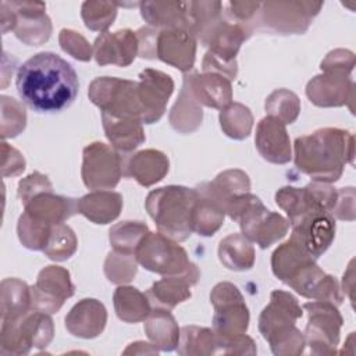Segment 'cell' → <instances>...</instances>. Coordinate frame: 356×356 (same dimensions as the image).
Returning <instances> with one entry per match:
<instances>
[{"label":"cell","instance_id":"277c9868","mask_svg":"<svg viewBox=\"0 0 356 356\" xmlns=\"http://www.w3.org/2000/svg\"><path fill=\"white\" fill-rule=\"evenodd\" d=\"M196 199V188L167 185L153 189L146 196L145 207L159 232L181 242L193 232L192 210Z\"/></svg>","mask_w":356,"mask_h":356},{"label":"cell","instance_id":"c3c4849f","mask_svg":"<svg viewBox=\"0 0 356 356\" xmlns=\"http://www.w3.org/2000/svg\"><path fill=\"white\" fill-rule=\"evenodd\" d=\"M1 138H14L26 127V111L22 103L14 97L1 95Z\"/></svg>","mask_w":356,"mask_h":356},{"label":"cell","instance_id":"7c38bea8","mask_svg":"<svg viewBox=\"0 0 356 356\" xmlns=\"http://www.w3.org/2000/svg\"><path fill=\"white\" fill-rule=\"evenodd\" d=\"M124 174V160L113 146L92 142L83 147L81 177L86 188L93 191L114 189Z\"/></svg>","mask_w":356,"mask_h":356},{"label":"cell","instance_id":"4dcf8cb0","mask_svg":"<svg viewBox=\"0 0 356 356\" xmlns=\"http://www.w3.org/2000/svg\"><path fill=\"white\" fill-rule=\"evenodd\" d=\"M168 120L171 127L179 134H192L202 125V104L196 100L192 92L188 74L184 75L181 92L177 97V102L170 110Z\"/></svg>","mask_w":356,"mask_h":356},{"label":"cell","instance_id":"60d3db41","mask_svg":"<svg viewBox=\"0 0 356 356\" xmlns=\"http://www.w3.org/2000/svg\"><path fill=\"white\" fill-rule=\"evenodd\" d=\"M218 120L222 132L235 140L248 138L253 128V114L250 108L238 102H234L220 110Z\"/></svg>","mask_w":356,"mask_h":356},{"label":"cell","instance_id":"6f0895ef","mask_svg":"<svg viewBox=\"0 0 356 356\" xmlns=\"http://www.w3.org/2000/svg\"><path fill=\"white\" fill-rule=\"evenodd\" d=\"M202 70L203 72H216L224 75L229 81H234L238 75V63H227L221 58L216 57L210 51H207L202 60Z\"/></svg>","mask_w":356,"mask_h":356},{"label":"cell","instance_id":"7bdbcfd3","mask_svg":"<svg viewBox=\"0 0 356 356\" xmlns=\"http://www.w3.org/2000/svg\"><path fill=\"white\" fill-rule=\"evenodd\" d=\"M267 115L275 117L285 125L296 121L300 113V99L292 90L285 88L271 92L264 103Z\"/></svg>","mask_w":356,"mask_h":356},{"label":"cell","instance_id":"f1b7e54d","mask_svg":"<svg viewBox=\"0 0 356 356\" xmlns=\"http://www.w3.org/2000/svg\"><path fill=\"white\" fill-rule=\"evenodd\" d=\"M102 122L106 138L120 153H129L146 140L142 122L135 118L102 113Z\"/></svg>","mask_w":356,"mask_h":356},{"label":"cell","instance_id":"d6a6232c","mask_svg":"<svg viewBox=\"0 0 356 356\" xmlns=\"http://www.w3.org/2000/svg\"><path fill=\"white\" fill-rule=\"evenodd\" d=\"M140 15L156 29H186V1H142Z\"/></svg>","mask_w":356,"mask_h":356},{"label":"cell","instance_id":"8992f818","mask_svg":"<svg viewBox=\"0 0 356 356\" xmlns=\"http://www.w3.org/2000/svg\"><path fill=\"white\" fill-rule=\"evenodd\" d=\"M54 324L50 314L31 310L15 321H1L0 353L26 355L32 348L44 349L53 341Z\"/></svg>","mask_w":356,"mask_h":356},{"label":"cell","instance_id":"cb8c5ba5","mask_svg":"<svg viewBox=\"0 0 356 356\" xmlns=\"http://www.w3.org/2000/svg\"><path fill=\"white\" fill-rule=\"evenodd\" d=\"M252 32L253 31L250 28L232 22L222 15L218 24L207 36L203 46L209 49L207 51L221 58L222 61L234 63L236 61V54L242 43L249 39Z\"/></svg>","mask_w":356,"mask_h":356},{"label":"cell","instance_id":"e0dca14e","mask_svg":"<svg viewBox=\"0 0 356 356\" xmlns=\"http://www.w3.org/2000/svg\"><path fill=\"white\" fill-rule=\"evenodd\" d=\"M138 78L142 122L154 124L164 115L167 102L174 90V81L168 74L154 68H145L139 72Z\"/></svg>","mask_w":356,"mask_h":356},{"label":"cell","instance_id":"8fae6325","mask_svg":"<svg viewBox=\"0 0 356 356\" xmlns=\"http://www.w3.org/2000/svg\"><path fill=\"white\" fill-rule=\"evenodd\" d=\"M214 307L213 330L220 338H232L246 334L249 328V309L239 288L232 282H218L210 292Z\"/></svg>","mask_w":356,"mask_h":356},{"label":"cell","instance_id":"f6af8a7d","mask_svg":"<svg viewBox=\"0 0 356 356\" xmlns=\"http://www.w3.org/2000/svg\"><path fill=\"white\" fill-rule=\"evenodd\" d=\"M78 248L75 232L67 224H57L51 228L43 253L54 261H64L70 259Z\"/></svg>","mask_w":356,"mask_h":356},{"label":"cell","instance_id":"3957f363","mask_svg":"<svg viewBox=\"0 0 356 356\" xmlns=\"http://www.w3.org/2000/svg\"><path fill=\"white\" fill-rule=\"evenodd\" d=\"M303 309L298 299L281 289L270 293V303L259 316V331L277 356L302 355L306 346L303 332L296 327Z\"/></svg>","mask_w":356,"mask_h":356},{"label":"cell","instance_id":"ac0fdd59","mask_svg":"<svg viewBox=\"0 0 356 356\" xmlns=\"http://www.w3.org/2000/svg\"><path fill=\"white\" fill-rule=\"evenodd\" d=\"M306 96L317 107L348 106L353 113L355 82L350 75L323 72L307 82Z\"/></svg>","mask_w":356,"mask_h":356},{"label":"cell","instance_id":"d590c367","mask_svg":"<svg viewBox=\"0 0 356 356\" xmlns=\"http://www.w3.org/2000/svg\"><path fill=\"white\" fill-rule=\"evenodd\" d=\"M299 243L292 239L281 243L271 254L273 274L284 284H288L305 266L314 261Z\"/></svg>","mask_w":356,"mask_h":356},{"label":"cell","instance_id":"11a10c76","mask_svg":"<svg viewBox=\"0 0 356 356\" xmlns=\"http://www.w3.org/2000/svg\"><path fill=\"white\" fill-rule=\"evenodd\" d=\"M331 216L343 221L355 220V188H339L338 196L334 209L331 210Z\"/></svg>","mask_w":356,"mask_h":356},{"label":"cell","instance_id":"e575fe53","mask_svg":"<svg viewBox=\"0 0 356 356\" xmlns=\"http://www.w3.org/2000/svg\"><path fill=\"white\" fill-rule=\"evenodd\" d=\"M221 17V1H186V31L202 46Z\"/></svg>","mask_w":356,"mask_h":356},{"label":"cell","instance_id":"7dc6e473","mask_svg":"<svg viewBox=\"0 0 356 356\" xmlns=\"http://www.w3.org/2000/svg\"><path fill=\"white\" fill-rule=\"evenodd\" d=\"M53 227L39 222L32 217H29L26 213H22L17 224L18 239L22 243V246L26 249L43 250Z\"/></svg>","mask_w":356,"mask_h":356},{"label":"cell","instance_id":"680465c9","mask_svg":"<svg viewBox=\"0 0 356 356\" xmlns=\"http://www.w3.org/2000/svg\"><path fill=\"white\" fill-rule=\"evenodd\" d=\"M159 31L160 29H156L152 26H142L136 31V38L139 43L138 56L147 60L156 58V44H157Z\"/></svg>","mask_w":356,"mask_h":356},{"label":"cell","instance_id":"836d02e7","mask_svg":"<svg viewBox=\"0 0 356 356\" xmlns=\"http://www.w3.org/2000/svg\"><path fill=\"white\" fill-rule=\"evenodd\" d=\"M31 310V286L19 278H4L0 284L1 321H15Z\"/></svg>","mask_w":356,"mask_h":356},{"label":"cell","instance_id":"ffe728a7","mask_svg":"<svg viewBox=\"0 0 356 356\" xmlns=\"http://www.w3.org/2000/svg\"><path fill=\"white\" fill-rule=\"evenodd\" d=\"M139 51L136 32L125 28L115 32L100 33L93 43V57L99 65L128 67Z\"/></svg>","mask_w":356,"mask_h":356},{"label":"cell","instance_id":"91938a15","mask_svg":"<svg viewBox=\"0 0 356 356\" xmlns=\"http://www.w3.org/2000/svg\"><path fill=\"white\" fill-rule=\"evenodd\" d=\"M160 350L150 342H143V341H136V342H132L128 345V348L122 352L124 355H157Z\"/></svg>","mask_w":356,"mask_h":356},{"label":"cell","instance_id":"ba28073f","mask_svg":"<svg viewBox=\"0 0 356 356\" xmlns=\"http://www.w3.org/2000/svg\"><path fill=\"white\" fill-rule=\"evenodd\" d=\"M135 257L145 270L163 277L185 274L196 267L178 241L161 232L149 231L139 243Z\"/></svg>","mask_w":356,"mask_h":356},{"label":"cell","instance_id":"5b68a950","mask_svg":"<svg viewBox=\"0 0 356 356\" xmlns=\"http://www.w3.org/2000/svg\"><path fill=\"white\" fill-rule=\"evenodd\" d=\"M225 214L236 221L242 234L259 245L260 249H267L281 241L289 229V221L280 213L270 211L259 196L248 192L242 193L225 206Z\"/></svg>","mask_w":356,"mask_h":356},{"label":"cell","instance_id":"9f6ffc18","mask_svg":"<svg viewBox=\"0 0 356 356\" xmlns=\"http://www.w3.org/2000/svg\"><path fill=\"white\" fill-rule=\"evenodd\" d=\"M1 175L4 178L7 177H15L19 175L25 170V159L24 156L13 146H10L7 142L1 143Z\"/></svg>","mask_w":356,"mask_h":356},{"label":"cell","instance_id":"f35d334b","mask_svg":"<svg viewBox=\"0 0 356 356\" xmlns=\"http://www.w3.org/2000/svg\"><path fill=\"white\" fill-rule=\"evenodd\" d=\"M218 337L214 330L199 325H184L177 346L182 356H209L217 355Z\"/></svg>","mask_w":356,"mask_h":356},{"label":"cell","instance_id":"681fc988","mask_svg":"<svg viewBox=\"0 0 356 356\" xmlns=\"http://www.w3.org/2000/svg\"><path fill=\"white\" fill-rule=\"evenodd\" d=\"M58 43L63 51L79 61H90L93 57V47L86 38L74 29L64 28L58 33Z\"/></svg>","mask_w":356,"mask_h":356},{"label":"cell","instance_id":"9c48e42d","mask_svg":"<svg viewBox=\"0 0 356 356\" xmlns=\"http://www.w3.org/2000/svg\"><path fill=\"white\" fill-rule=\"evenodd\" d=\"M88 96L102 113L135 118L142 122V107L138 99L136 81L117 76H99L90 82Z\"/></svg>","mask_w":356,"mask_h":356},{"label":"cell","instance_id":"f5cc1de1","mask_svg":"<svg viewBox=\"0 0 356 356\" xmlns=\"http://www.w3.org/2000/svg\"><path fill=\"white\" fill-rule=\"evenodd\" d=\"M320 68L323 72H337L352 76L355 68V54L346 49H335L330 51L321 61Z\"/></svg>","mask_w":356,"mask_h":356},{"label":"cell","instance_id":"6da1fadb","mask_svg":"<svg viewBox=\"0 0 356 356\" xmlns=\"http://www.w3.org/2000/svg\"><path fill=\"white\" fill-rule=\"evenodd\" d=\"M15 85L21 100L38 113H58L70 107L79 90L72 65L53 51L36 53L22 63Z\"/></svg>","mask_w":356,"mask_h":356},{"label":"cell","instance_id":"484cf974","mask_svg":"<svg viewBox=\"0 0 356 356\" xmlns=\"http://www.w3.org/2000/svg\"><path fill=\"white\" fill-rule=\"evenodd\" d=\"M196 100L206 107L222 110L232 103V85L228 78L216 72H186Z\"/></svg>","mask_w":356,"mask_h":356},{"label":"cell","instance_id":"8d00e7d4","mask_svg":"<svg viewBox=\"0 0 356 356\" xmlns=\"http://www.w3.org/2000/svg\"><path fill=\"white\" fill-rule=\"evenodd\" d=\"M218 259L228 270L246 271L254 266L256 253L252 242L242 232H234L220 241Z\"/></svg>","mask_w":356,"mask_h":356},{"label":"cell","instance_id":"f546056e","mask_svg":"<svg viewBox=\"0 0 356 356\" xmlns=\"http://www.w3.org/2000/svg\"><path fill=\"white\" fill-rule=\"evenodd\" d=\"M122 195L114 191H92L78 199V213L93 224L113 222L122 210Z\"/></svg>","mask_w":356,"mask_h":356},{"label":"cell","instance_id":"4316f807","mask_svg":"<svg viewBox=\"0 0 356 356\" xmlns=\"http://www.w3.org/2000/svg\"><path fill=\"white\" fill-rule=\"evenodd\" d=\"M125 175L134 178L139 185L149 188L160 182L170 170L168 157L156 149H145L132 154L125 165Z\"/></svg>","mask_w":356,"mask_h":356},{"label":"cell","instance_id":"74e56055","mask_svg":"<svg viewBox=\"0 0 356 356\" xmlns=\"http://www.w3.org/2000/svg\"><path fill=\"white\" fill-rule=\"evenodd\" d=\"M117 317L129 324L145 321L152 312V303L146 293L131 285H118L113 295Z\"/></svg>","mask_w":356,"mask_h":356},{"label":"cell","instance_id":"603a6c76","mask_svg":"<svg viewBox=\"0 0 356 356\" xmlns=\"http://www.w3.org/2000/svg\"><path fill=\"white\" fill-rule=\"evenodd\" d=\"M199 278L200 271L197 266L185 274L164 275L147 289L146 295L153 307L171 310L192 296L191 286H193Z\"/></svg>","mask_w":356,"mask_h":356},{"label":"cell","instance_id":"4fadbf2b","mask_svg":"<svg viewBox=\"0 0 356 356\" xmlns=\"http://www.w3.org/2000/svg\"><path fill=\"white\" fill-rule=\"evenodd\" d=\"M335 200L337 188L318 181H312L303 188L282 186L275 192V203L286 213L289 225L314 210L331 213Z\"/></svg>","mask_w":356,"mask_h":356},{"label":"cell","instance_id":"5bb4252c","mask_svg":"<svg viewBox=\"0 0 356 356\" xmlns=\"http://www.w3.org/2000/svg\"><path fill=\"white\" fill-rule=\"evenodd\" d=\"M75 292L70 271L61 266L43 267L31 286L32 310L44 312L47 314L57 313L64 302Z\"/></svg>","mask_w":356,"mask_h":356},{"label":"cell","instance_id":"ee69618b","mask_svg":"<svg viewBox=\"0 0 356 356\" xmlns=\"http://www.w3.org/2000/svg\"><path fill=\"white\" fill-rule=\"evenodd\" d=\"M81 17L85 26L96 32H107L117 17V3L88 0L81 6Z\"/></svg>","mask_w":356,"mask_h":356},{"label":"cell","instance_id":"52a82bcc","mask_svg":"<svg viewBox=\"0 0 356 356\" xmlns=\"http://www.w3.org/2000/svg\"><path fill=\"white\" fill-rule=\"evenodd\" d=\"M323 8L316 1H264L253 21V29L259 28L280 35H302L312 25L314 17Z\"/></svg>","mask_w":356,"mask_h":356},{"label":"cell","instance_id":"7402d4cb","mask_svg":"<svg viewBox=\"0 0 356 356\" xmlns=\"http://www.w3.org/2000/svg\"><path fill=\"white\" fill-rule=\"evenodd\" d=\"M67 331L78 338L92 339L99 337L107 323L106 306L93 298L81 299L65 316Z\"/></svg>","mask_w":356,"mask_h":356},{"label":"cell","instance_id":"bcb514c9","mask_svg":"<svg viewBox=\"0 0 356 356\" xmlns=\"http://www.w3.org/2000/svg\"><path fill=\"white\" fill-rule=\"evenodd\" d=\"M138 264L135 254L113 250L104 260V274L110 282L115 285H125L135 278Z\"/></svg>","mask_w":356,"mask_h":356},{"label":"cell","instance_id":"7a4b0ae2","mask_svg":"<svg viewBox=\"0 0 356 356\" xmlns=\"http://www.w3.org/2000/svg\"><path fill=\"white\" fill-rule=\"evenodd\" d=\"M355 136L341 128H320L298 136L293 143L296 168L313 181L335 182L341 178L345 164H353Z\"/></svg>","mask_w":356,"mask_h":356},{"label":"cell","instance_id":"1f68e13d","mask_svg":"<svg viewBox=\"0 0 356 356\" xmlns=\"http://www.w3.org/2000/svg\"><path fill=\"white\" fill-rule=\"evenodd\" d=\"M145 334L159 350L171 352L178 346L181 328L168 309L153 307L145 320Z\"/></svg>","mask_w":356,"mask_h":356},{"label":"cell","instance_id":"9a60e30c","mask_svg":"<svg viewBox=\"0 0 356 356\" xmlns=\"http://www.w3.org/2000/svg\"><path fill=\"white\" fill-rule=\"evenodd\" d=\"M13 14V32L28 46H40L51 35L53 26L43 1H6Z\"/></svg>","mask_w":356,"mask_h":356},{"label":"cell","instance_id":"94428289","mask_svg":"<svg viewBox=\"0 0 356 356\" xmlns=\"http://www.w3.org/2000/svg\"><path fill=\"white\" fill-rule=\"evenodd\" d=\"M341 289L343 293H348L350 298V302H353V295H352V291H353V260L349 263L348 271L343 274Z\"/></svg>","mask_w":356,"mask_h":356},{"label":"cell","instance_id":"d6986e66","mask_svg":"<svg viewBox=\"0 0 356 356\" xmlns=\"http://www.w3.org/2000/svg\"><path fill=\"white\" fill-rule=\"evenodd\" d=\"M196 46V39L186 29H160L156 44V58L186 74L191 72L195 65Z\"/></svg>","mask_w":356,"mask_h":356},{"label":"cell","instance_id":"b9f144b4","mask_svg":"<svg viewBox=\"0 0 356 356\" xmlns=\"http://www.w3.org/2000/svg\"><path fill=\"white\" fill-rule=\"evenodd\" d=\"M149 232V228L142 221H121L114 224L108 231V241L113 250L120 253L135 254L139 243Z\"/></svg>","mask_w":356,"mask_h":356},{"label":"cell","instance_id":"ab89813d","mask_svg":"<svg viewBox=\"0 0 356 356\" xmlns=\"http://www.w3.org/2000/svg\"><path fill=\"white\" fill-rule=\"evenodd\" d=\"M225 220V210L214 200L202 196L197 192V199L192 210V229L200 236H213Z\"/></svg>","mask_w":356,"mask_h":356},{"label":"cell","instance_id":"db71d44e","mask_svg":"<svg viewBox=\"0 0 356 356\" xmlns=\"http://www.w3.org/2000/svg\"><path fill=\"white\" fill-rule=\"evenodd\" d=\"M256 353H257L256 343L246 334L232 337V338L218 337L217 355H256Z\"/></svg>","mask_w":356,"mask_h":356},{"label":"cell","instance_id":"d4e9b609","mask_svg":"<svg viewBox=\"0 0 356 356\" xmlns=\"http://www.w3.org/2000/svg\"><path fill=\"white\" fill-rule=\"evenodd\" d=\"M24 213H26L29 217L53 227L63 224L71 216L78 213V199L54 195L53 191H49L35 196L26 204H24Z\"/></svg>","mask_w":356,"mask_h":356},{"label":"cell","instance_id":"816d5d0a","mask_svg":"<svg viewBox=\"0 0 356 356\" xmlns=\"http://www.w3.org/2000/svg\"><path fill=\"white\" fill-rule=\"evenodd\" d=\"M49 191H53V185H51L50 179L47 178V175L35 171V172L26 175L25 178L19 179L17 193H18V197L21 199L22 204H26L35 196H38L43 192H49Z\"/></svg>","mask_w":356,"mask_h":356},{"label":"cell","instance_id":"f907efd6","mask_svg":"<svg viewBox=\"0 0 356 356\" xmlns=\"http://www.w3.org/2000/svg\"><path fill=\"white\" fill-rule=\"evenodd\" d=\"M260 8L259 1H227L222 3V15L253 31V21Z\"/></svg>","mask_w":356,"mask_h":356},{"label":"cell","instance_id":"83f0119b","mask_svg":"<svg viewBox=\"0 0 356 356\" xmlns=\"http://www.w3.org/2000/svg\"><path fill=\"white\" fill-rule=\"evenodd\" d=\"M196 191L202 196L214 200L225 210L229 200L250 192V178L243 170L229 168L220 172L213 181L197 185Z\"/></svg>","mask_w":356,"mask_h":356},{"label":"cell","instance_id":"30bf717a","mask_svg":"<svg viewBox=\"0 0 356 356\" xmlns=\"http://www.w3.org/2000/svg\"><path fill=\"white\" fill-rule=\"evenodd\" d=\"M302 309L307 313L305 342L313 355H335L339 345L343 318L338 306L324 300L306 302Z\"/></svg>","mask_w":356,"mask_h":356},{"label":"cell","instance_id":"2e32d148","mask_svg":"<svg viewBox=\"0 0 356 356\" xmlns=\"http://www.w3.org/2000/svg\"><path fill=\"white\" fill-rule=\"evenodd\" d=\"M293 242L299 243L316 260L331 246L335 238V218L324 210H314L291 224Z\"/></svg>","mask_w":356,"mask_h":356},{"label":"cell","instance_id":"44dd1931","mask_svg":"<svg viewBox=\"0 0 356 356\" xmlns=\"http://www.w3.org/2000/svg\"><path fill=\"white\" fill-rule=\"evenodd\" d=\"M256 149L260 156L273 164H286L292 159L291 139L286 125L275 117L266 115L256 127Z\"/></svg>","mask_w":356,"mask_h":356}]
</instances>
